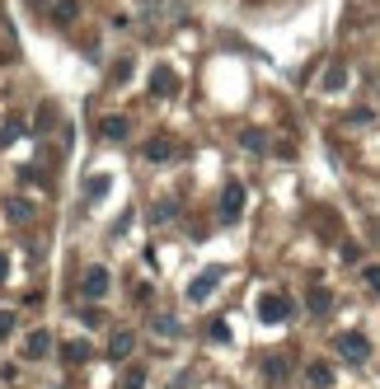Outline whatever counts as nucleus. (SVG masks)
<instances>
[{"mask_svg":"<svg viewBox=\"0 0 380 389\" xmlns=\"http://www.w3.org/2000/svg\"><path fill=\"white\" fill-rule=\"evenodd\" d=\"M334 347H338V356H347V361H371V338L366 333H338L334 338Z\"/></svg>","mask_w":380,"mask_h":389,"instance_id":"1","label":"nucleus"},{"mask_svg":"<svg viewBox=\"0 0 380 389\" xmlns=\"http://www.w3.org/2000/svg\"><path fill=\"white\" fill-rule=\"evenodd\" d=\"M240 212H245V188H240V183H225V192H221V221H240Z\"/></svg>","mask_w":380,"mask_h":389,"instance_id":"2","label":"nucleus"},{"mask_svg":"<svg viewBox=\"0 0 380 389\" xmlns=\"http://www.w3.org/2000/svg\"><path fill=\"white\" fill-rule=\"evenodd\" d=\"M85 296H90V301H103V296H108V267L94 263L90 272H85Z\"/></svg>","mask_w":380,"mask_h":389,"instance_id":"3","label":"nucleus"},{"mask_svg":"<svg viewBox=\"0 0 380 389\" xmlns=\"http://www.w3.org/2000/svg\"><path fill=\"white\" fill-rule=\"evenodd\" d=\"M132 347H136V338L127 333V328H118V333L108 338V356H113V361H127V356H132Z\"/></svg>","mask_w":380,"mask_h":389,"instance_id":"4","label":"nucleus"},{"mask_svg":"<svg viewBox=\"0 0 380 389\" xmlns=\"http://www.w3.org/2000/svg\"><path fill=\"white\" fill-rule=\"evenodd\" d=\"M216 281H221V272H202V277H192V286H188V301H207V296H212V286Z\"/></svg>","mask_w":380,"mask_h":389,"instance_id":"5","label":"nucleus"},{"mask_svg":"<svg viewBox=\"0 0 380 389\" xmlns=\"http://www.w3.org/2000/svg\"><path fill=\"white\" fill-rule=\"evenodd\" d=\"M258 314H263V319H287V314H291V301H287V296H268V301H263V305H258Z\"/></svg>","mask_w":380,"mask_h":389,"instance_id":"6","label":"nucleus"},{"mask_svg":"<svg viewBox=\"0 0 380 389\" xmlns=\"http://www.w3.org/2000/svg\"><path fill=\"white\" fill-rule=\"evenodd\" d=\"M61 356H66L71 366H85V361H90V343H85V338H76V343L61 347Z\"/></svg>","mask_w":380,"mask_h":389,"instance_id":"7","label":"nucleus"},{"mask_svg":"<svg viewBox=\"0 0 380 389\" xmlns=\"http://www.w3.org/2000/svg\"><path fill=\"white\" fill-rule=\"evenodd\" d=\"M305 380H310L314 389H329V385H334V370H329L324 361H310V370H305Z\"/></svg>","mask_w":380,"mask_h":389,"instance_id":"8","label":"nucleus"},{"mask_svg":"<svg viewBox=\"0 0 380 389\" xmlns=\"http://www.w3.org/2000/svg\"><path fill=\"white\" fill-rule=\"evenodd\" d=\"M80 14V0H52V24H71Z\"/></svg>","mask_w":380,"mask_h":389,"instance_id":"9","label":"nucleus"},{"mask_svg":"<svg viewBox=\"0 0 380 389\" xmlns=\"http://www.w3.org/2000/svg\"><path fill=\"white\" fill-rule=\"evenodd\" d=\"M5 216H10V221H34V207H29V202H24V197H10V202H5Z\"/></svg>","mask_w":380,"mask_h":389,"instance_id":"10","label":"nucleus"},{"mask_svg":"<svg viewBox=\"0 0 380 389\" xmlns=\"http://www.w3.org/2000/svg\"><path fill=\"white\" fill-rule=\"evenodd\" d=\"M99 136H108V141H123V136H127V118H103V123H99Z\"/></svg>","mask_w":380,"mask_h":389,"instance_id":"11","label":"nucleus"},{"mask_svg":"<svg viewBox=\"0 0 380 389\" xmlns=\"http://www.w3.org/2000/svg\"><path fill=\"white\" fill-rule=\"evenodd\" d=\"M47 347H52V338H47L43 328H38V333H29V338H24V352H29V356H43Z\"/></svg>","mask_w":380,"mask_h":389,"instance_id":"12","label":"nucleus"},{"mask_svg":"<svg viewBox=\"0 0 380 389\" xmlns=\"http://www.w3.org/2000/svg\"><path fill=\"white\" fill-rule=\"evenodd\" d=\"M150 85H155V94H174V89H179V76H174V71H155Z\"/></svg>","mask_w":380,"mask_h":389,"instance_id":"13","label":"nucleus"},{"mask_svg":"<svg viewBox=\"0 0 380 389\" xmlns=\"http://www.w3.org/2000/svg\"><path fill=\"white\" fill-rule=\"evenodd\" d=\"M155 333L160 338H179V319H174V314H155Z\"/></svg>","mask_w":380,"mask_h":389,"instance_id":"14","label":"nucleus"},{"mask_svg":"<svg viewBox=\"0 0 380 389\" xmlns=\"http://www.w3.org/2000/svg\"><path fill=\"white\" fill-rule=\"evenodd\" d=\"M169 155H174V145H169L165 136H160V141H150V145H145V160H169Z\"/></svg>","mask_w":380,"mask_h":389,"instance_id":"15","label":"nucleus"},{"mask_svg":"<svg viewBox=\"0 0 380 389\" xmlns=\"http://www.w3.org/2000/svg\"><path fill=\"white\" fill-rule=\"evenodd\" d=\"M329 305H334V301H329V291H310V310L314 314H324Z\"/></svg>","mask_w":380,"mask_h":389,"instance_id":"16","label":"nucleus"},{"mask_svg":"<svg viewBox=\"0 0 380 389\" xmlns=\"http://www.w3.org/2000/svg\"><path fill=\"white\" fill-rule=\"evenodd\" d=\"M123 389H145V375H141V370H127V375H123Z\"/></svg>","mask_w":380,"mask_h":389,"instance_id":"17","label":"nucleus"},{"mask_svg":"<svg viewBox=\"0 0 380 389\" xmlns=\"http://www.w3.org/2000/svg\"><path fill=\"white\" fill-rule=\"evenodd\" d=\"M268 380H287V366H282L277 356H272V361H268Z\"/></svg>","mask_w":380,"mask_h":389,"instance_id":"18","label":"nucleus"},{"mask_svg":"<svg viewBox=\"0 0 380 389\" xmlns=\"http://www.w3.org/2000/svg\"><path fill=\"white\" fill-rule=\"evenodd\" d=\"M10 328H14V310H0V338L10 333Z\"/></svg>","mask_w":380,"mask_h":389,"instance_id":"19","label":"nucleus"},{"mask_svg":"<svg viewBox=\"0 0 380 389\" xmlns=\"http://www.w3.org/2000/svg\"><path fill=\"white\" fill-rule=\"evenodd\" d=\"M245 145L249 150H263V132H245Z\"/></svg>","mask_w":380,"mask_h":389,"instance_id":"20","label":"nucleus"},{"mask_svg":"<svg viewBox=\"0 0 380 389\" xmlns=\"http://www.w3.org/2000/svg\"><path fill=\"white\" fill-rule=\"evenodd\" d=\"M366 286H371V291L380 296V267H366Z\"/></svg>","mask_w":380,"mask_h":389,"instance_id":"21","label":"nucleus"},{"mask_svg":"<svg viewBox=\"0 0 380 389\" xmlns=\"http://www.w3.org/2000/svg\"><path fill=\"white\" fill-rule=\"evenodd\" d=\"M5 272H10V258L0 254V281H5Z\"/></svg>","mask_w":380,"mask_h":389,"instance_id":"22","label":"nucleus"}]
</instances>
